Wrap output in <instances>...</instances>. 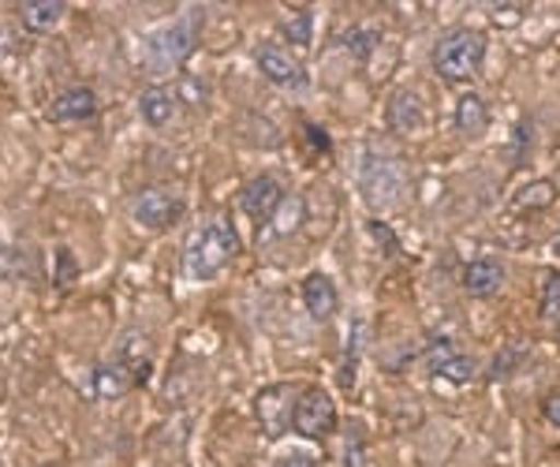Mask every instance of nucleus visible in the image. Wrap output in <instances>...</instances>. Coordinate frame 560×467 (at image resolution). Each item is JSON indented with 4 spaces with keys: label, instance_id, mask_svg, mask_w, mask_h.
<instances>
[{
    "label": "nucleus",
    "instance_id": "nucleus-1",
    "mask_svg": "<svg viewBox=\"0 0 560 467\" xmlns=\"http://www.w3.org/2000/svg\"><path fill=\"white\" fill-rule=\"evenodd\" d=\"M202 15H206L202 8H187L179 20L161 26V31H153L147 45H142V68L158 79L176 75V71L195 57L198 34H202Z\"/></svg>",
    "mask_w": 560,
    "mask_h": 467
},
{
    "label": "nucleus",
    "instance_id": "nucleus-2",
    "mask_svg": "<svg viewBox=\"0 0 560 467\" xmlns=\"http://www.w3.org/2000/svg\"><path fill=\"white\" fill-rule=\"evenodd\" d=\"M240 255V236L229 218H213L187 236L184 247V273L191 281H213L217 273L229 269L232 258Z\"/></svg>",
    "mask_w": 560,
    "mask_h": 467
},
{
    "label": "nucleus",
    "instance_id": "nucleus-3",
    "mask_svg": "<svg viewBox=\"0 0 560 467\" xmlns=\"http://www.w3.org/2000/svg\"><path fill=\"white\" fill-rule=\"evenodd\" d=\"M408 165H404L400 154L393 150H382V147H366L363 154V168H359V191L370 210H393L400 206V199L408 195Z\"/></svg>",
    "mask_w": 560,
    "mask_h": 467
},
{
    "label": "nucleus",
    "instance_id": "nucleus-4",
    "mask_svg": "<svg viewBox=\"0 0 560 467\" xmlns=\"http://www.w3.org/2000/svg\"><path fill=\"white\" fill-rule=\"evenodd\" d=\"M433 71L445 83H471L486 65V38L471 26H456V31L441 34L433 45Z\"/></svg>",
    "mask_w": 560,
    "mask_h": 467
},
{
    "label": "nucleus",
    "instance_id": "nucleus-5",
    "mask_svg": "<svg viewBox=\"0 0 560 467\" xmlns=\"http://www.w3.org/2000/svg\"><path fill=\"white\" fill-rule=\"evenodd\" d=\"M303 389H295V385H269V389H261L255 397V416L261 423V434L269 437V442H277V437H284L288 430H292V416H295V400H300Z\"/></svg>",
    "mask_w": 560,
    "mask_h": 467
},
{
    "label": "nucleus",
    "instance_id": "nucleus-6",
    "mask_svg": "<svg viewBox=\"0 0 560 467\" xmlns=\"http://www.w3.org/2000/svg\"><path fill=\"white\" fill-rule=\"evenodd\" d=\"M292 430L311 442H322L337 430V404L325 389H303L300 400H295V416H292Z\"/></svg>",
    "mask_w": 560,
    "mask_h": 467
},
{
    "label": "nucleus",
    "instance_id": "nucleus-7",
    "mask_svg": "<svg viewBox=\"0 0 560 467\" xmlns=\"http://www.w3.org/2000/svg\"><path fill=\"white\" fill-rule=\"evenodd\" d=\"M179 213H184V195L173 191V187H147L131 199V218L139 229L161 232L168 229Z\"/></svg>",
    "mask_w": 560,
    "mask_h": 467
},
{
    "label": "nucleus",
    "instance_id": "nucleus-8",
    "mask_svg": "<svg viewBox=\"0 0 560 467\" xmlns=\"http://www.w3.org/2000/svg\"><path fill=\"white\" fill-rule=\"evenodd\" d=\"M255 60H258V71H261V75H266L273 86H288V90H303V86H306L303 65H300V60H295L288 49H280V45H273V42L258 45Z\"/></svg>",
    "mask_w": 560,
    "mask_h": 467
},
{
    "label": "nucleus",
    "instance_id": "nucleus-9",
    "mask_svg": "<svg viewBox=\"0 0 560 467\" xmlns=\"http://www.w3.org/2000/svg\"><path fill=\"white\" fill-rule=\"evenodd\" d=\"M280 199H284V187H280L277 176L261 173L255 179H247L240 191V210L247 213V218L258 221V229L266 224L269 218H273V210L280 206Z\"/></svg>",
    "mask_w": 560,
    "mask_h": 467
},
{
    "label": "nucleus",
    "instance_id": "nucleus-10",
    "mask_svg": "<svg viewBox=\"0 0 560 467\" xmlns=\"http://www.w3.org/2000/svg\"><path fill=\"white\" fill-rule=\"evenodd\" d=\"M135 374H131V366H124L120 359H113L108 355L105 363H97L94 371L86 374V393L94 400H120L124 393H131L135 389Z\"/></svg>",
    "mask_w": 560,
    "mask_h": 467
},
{
    "label": "nucleus",
    "instance_id": "nucleus-11",
    "mask_svg": "<svg viewBox=\"0 0 560 467\" xmlns=\"http://www.w3.org/2000/svg\"><path fill=\"white\" fill-rule=\"evenodd\" d=\"M94 116H97V94L90 86L60 90L49 105V120L57 124H79V120H94Z\"/></svg>",
    "mask_w": 560,
    "mask_h": 467
},
{
    "label": "nucleus",
    "instance_id": "nucleus-12",
    "mask_svg": "<svg viewBox=\"0 0 560 467\" xmlns=\"http://www.w3.org/2000/svg\"><path fill=\"white\" fill-rule=\"evenodd\" d=\"M427 363H430V371L441 374L445 382L464 385L475 378V363L456 352L453 340H433V345H427Z\"/></svg>",
    "mask_w": 560,
    "mask_h": 467
},
{
    "label": "nucleus",
    "instance_id": "nucleus-13",
    "mask_svg": "<svg viewBox=\"0 0 560 467\" xmlns=\"http://www.w3.org/2000/svg\"><path fill=\"white\" fill-rule=\"evenodd\" d=\"M504 284V262L501 258H475V262L464 266V292L475 295V300H486Z\"/></svg>",
    "mask_w": 560,
    "mask_h": 467
},
{
    "label": "nucleus",
    "instance_id": "nucleus-14",
    "mask_svg": "<svg viewBox=\"0 0 560 467\" xmlns=\"http://www.w3.org/2000/svg\"><path fill=\"white\" fill-rule=\"evenodd\" d=\"M388 128L393 131H419L422 120H427V109H422V97L415 94V90H396L393 97H388V113H385Z\"/></svg>",
    "mask_w": 560,
    "mask_h": 467
},
{
    "label": "nucleus",
    "instance_id": "nucleus-15",
    "mask_svg": "<svg viewBox=\"0 0 560 467\" xmlns=\"http://www.w3.org/2000/svg\"><path fill=\"white\" fill-rule=\"evenodd\" d=\"M113 359H120L124 366H131L135 382L142 385L150 378V337L142 334V329H128V334H120Z\"/></svg>",
    "mask_w": 560,
    "mask_h": 467
},
{
    "label": "nucleus",
    "instance_id": "nucleus-16",
    "mask_svg": "<svg viewBox=\"0 0 560 467\" xmlns=\"http://www.w3.org/2000/svg\"><path fill=\"white\" fill-rule=\"evenodd\" d=\"M176 105H179V94L168 86H147L139 94V116L150 124V128H165V124L176 116Z\"/></svg>",
    "mask_w": 560,
    "mask_h": 467
},
{
    "label": "nucleus",
    "instance_id": "nucleus-17",
    "mask_svg": "<svg viewBox=\"0 0 560 467\" xmlns=\"http://www.w3.org/2000/svg\"><path fill=\"white\" fill-rule=\"evenodd\" d=\"M303 303H306V314L318 322H329L332 314H337V289H332V281L325 273H311L303 281Z\"/></svg>",
    "mask_w": 560,
    "mask_h": 467
},
{
    "label": "nucleus",
    "instance_id": "nucleus-18",
    "mask_svg": "<svg viewBox=\"0 0 560 467\" xmlns=\"http://www.w3.org/2000/svg\"><path fill=\"white\" fill-rule=\"evenodd\" d=\"M65 15H68L65 0H31V4H20V23L34 34H49L52 26H60Z\"/></svg>",
    "mask_w": 560,
    "mask_h": 467
},
{
    "label": "nucleus",
    "instance_id": "nucleus-19",
    "mask_svg": "<svg viewBox=\"0 0 560 467\" xmlns=\"http://www.w3.org/2000/svg\"><path fill=\"white\" fill-rule=\"evenodd\" d=\"M303 213H306V206H303V199L300 195H284L280 199V206L273 210V218L266 221V236H292L295 229L303 224Z\"/></svg>",
    "mask_w": 560,
    "mask_h": 467
},
{
    "label": "nucleus",
    "instance_id": "nucleus-20",
    "mask_svg": "<svg viewBox=\"0 0 560 467\" xmlns=\"http://www.w3.org/2000/svg\"><path fill=\"white\" fill-rule=\"evenodd\" d=\"M486 124H490V113H486V102L478 94H464L456 105V128L467 135H482Z\"/></svg>",
    "mask_w": 560,
    "mask_h": 467
},
{
    "label": "nucleus",
    "instance_id": "nucleus-21",
    "mask_svg": "<svg viewBox=\"0 0 560 467\" xmlns=\"http://www.w3.org/2000/svg\"><path fill=\"white\" fill-rule=\"evenodd\" d=\"M553 199H557V187L549 179H535V184H527L520 191L516 210H546V206H553Z\"/></svg>",
    "mask_w": 560,
    "mask_h": 467
},
{
    "label": "nucleus",
    "instance_id": "nucleus-22",
    "mask_svg": "<svg viewBox=\"0 0 560 467\" xmlns=\"http://www.w3.org/2000/svg\"><path fill=\"white\" fill-rule=\"evenodd\" d=\"M345 45H348V52H351V57L366 60L370 52H374L377 45H382V34H377V31H370V26H355V31H351L348 38H345Z\"/></svg>",
    "mask_w": 560,
    "mask_h": 467
},
{
    "label": "nucleus",
    "instance_id": "nucleus-23",
    "mask_svg": "<svg viewBox=\"0 0 560 467\" xmlns=\"http://www.w3.org/2000/svg\"><path fill=\"white\" fill-rule=\"evenodd\" d=\"M311 23L314 15L300 8V12H292V20H284V34L292 38V45H311Z\"/></svg>",
    "mask_w": 560,
    "mask_h": 467
},
{
    "label": "nucleus",
    "instance_id": "nucleus-24",
    "mask_svg": "<svg viewBox=\"0 0 560 467\" xmlns=\"http://www.w3.org/2000/svg\"><path fill=\"white\" fill-rule=\"evenodd\" d=\"M541 318L560 322V273H553L546 281V292H541Z\"/></svg>",
    "mask_w": 560,
    "mask_h": 467
},
{
    "label": "nucleus",
    "instance_id": "nucleus-25",
    "mask_svg": "<svg viewBox=\"0 0 560 467\" xmlns=\"http://www.w3.org/2000/svg\"><path fill=\"white\" fill-rule=\"evenodd\" d=\"M345 467H366L363 437H359V434H348V442H345Z\"/></svg>",
    "mask_w": 560,
    "mask_h": 467
},
{
    "label": "nucleus",
    "instance_id": "nucleus-26",
    "mask_svg": "<svg viewBox=\"0 0 560 467\" xmlns=\"http://www.w3.org/2000/svg\"><path fill=\"white\" fill-rule=\"evenodd\" d=\"M57 262H60V277H57V284H68L71 277H75V258H71V250H68V247H60V250H57Z\"/></svg>",
    "mask_w": 560,
    "mask_h": 467
},
{
    "label": "nucleus",
    "instance_id": "nucleus-27",
    "mask_svg": "<svg viewBox=\"0 0 560 467\" xmlns=\"http://www.w3.org/2000/svg\"><path fill=\"white\" fill-rule=\"evenodd\" d=\"M273 467H318V464H314V456H306V453H284Z\"/></svg>",
    "mask_w": 560,
    "mask_h": 467
},
{
    "label": "nucleus",
    "instance_id": "nucleus-28",
    "mask_svg": "<svg viewBox=\"0 0 560 467\" xmlns=\"http://www.w3.org/2000/svg\"><path fill=\"white\" fill-rule=\"evenodd\" d=\"M541 411H546V419H549V423L560 427V389H557V393H549L546 404H541Z\"/></svg>",
    "mask_w": 560,
    "mask_h": 467
},
{
    "label": "nucleus",
    "instance_id": "nucleus-29",
    "mask_svg": "<svg viewBox=\"0 0 560 467\" xmlns=\"http://www.w3.org/2000/svg\"><path fill=\"white\" fill-rule=\"evenodd\" d=\"M557 337H560V322H557Z\"/></svg>",
    "mask_w": 560,
    "mask_h": 467
}]
</instances>
